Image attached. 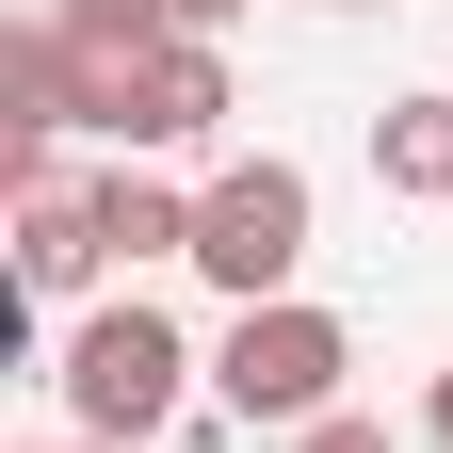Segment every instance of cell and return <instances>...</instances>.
Returning <instances> with one entry per match:
<instances>
[{"label":"cell","mask_w":453,"mask_h":453,"mask_svg":"<svg viewBox=\"0 0 453 453\" xmlns=\"http://www.w3.org/2000/svg\"><path fill=\"white\" fill-rule=\"evenodd\" d=\"M49 388H65L81 453H162V421H179L195 388H211V357L179 340V308L113 292V308H81L65 340H49Z\"/></svg>","instance_id":"1"},{"label":"cell","mask_w":453,"mask_h":453,"mask_svg":"<svg viewBox=\"0 0 453 453\" xmlns=\"http://www.w3.org/2000/svg\"><path fill=\"white\" fill-rule=\"evenodd\" d=\"M308 243H324V195H308V162L243 146V162H211V179H195V275H211L226 308H292Z\"/></svg>","instance_id":"2"},{"label":"cell","mask_w":453,"mask_h":453,"mask_svg":"<svg viewBox=\"0 0 453 453\" xmlns=\"http://www.w3.org/2000/svg\"><path fill=\"white\" fill-rule=\"evenodd\" d=\"M340 372H357V324L340 308H226V340H211V405L243 421V437H308V421H340Z\"/></svg>","instance_id":"3"},{"label":"cell","mask_w":453,"mask_h":453,"mask_svg":"<svg viewBox=\"0 0 453 453\" xmlns=\"http://www.w3.org/2000/svg\"><path fill=\"white\" fill-rule=\"evenodd\" d=\"M113 275V243H97V179L65 146H17V292L33 308H81Z\"/></svg>","instance_id":"4"},{"label":"cell","mask_w":453,"mask_h":453,"mask_svg":"<svg viewBox=\"0 0 453 453\" xmlns=\"http://www.w3.org/2000/svg\"><path fill=\"white\" fill-rule=\"evenodd\" d=\"M211 130H226V49H211V33L146 49V65H130V130H113V162H179V146H211Z\"/></svg>","instance_id":"5"},{"label":"cell","mask_w":453,"mask_h":453,"mask_svg":"<svg viewBox=\"0 0 453 453\" xmlns=\"http://www.w3.org/2000/svg\"><path fill=\"white\" fill-rule=\"evenodd\" d=\"M0 113H17V146H65V130H97V65L49 17H17V49H0Z\"/></svg>","instance_id":"6"},{"label":"cell","mask_w":453,"mask_h":453,"mask_svg":"<svg viewBox=\"0 0 453 453\" xmlns=\"http://www.w3.org/2000/svg\"><path fill=\"white\" fill-rule=\"evenodd\" d=\"M97 243H113V275H146V259H195V195L162 179V162H97Z\"/></svg>","instance_id":"7"},{"label":"cell","mask_w":453,"mask_h":453,"mask_svg":"<svg viewBox=\"0 0 453 453\" xmlns=\"http://www.w3.org/2000/svg\"><path fill=\"white\" fill-rule=\"evenodd\" d=\"M372 179L405 195V211H437V195H453V81H437V97H388V113H372Z\"/></svg>","instance_id":"8"},{"label":"cell","mask_w":453,"mask_h":453,"mask_svg":"<svg viewBox=\"0 0 453 453\" xmlns=\"http://www.w3.org/2000/svg\"><path fill=\"white\" fill-rule=\"evenodd\" d=\"M49 33L97 65H146V49H179V0H49Z\"/></svg>","instance_id":"9"},{"label":"cell","mask_w":453,"mask_h":453,"mask_svg":"<svg viewBox=\"0 0 453 453\" xmlns=\"http://www.w3.org/2000/svg\"><path fill=\"white\" fill-rule=\"evenodd\" d=\"M292 453H405V437H388V421H357V405H340V421H308Z\"/></svg>","instance_id":"10"},{"label":"cell","mask_w":453,"mask_h":453,"mask_svg":"<svg viewBox=\"0 0 453 453\" xmlns=\"http://www.w3.org/2000/svg\"><path fill=\"white\" fill-rule=\"evenodd\" d=\"M421 437H437V453H453V357H437V372H421Z\"/></svg>","instance_id":"11"},{"label":"cell","mask_w":453,"mask_h":453,"mask_svg":"<svg viewBox=\"0 0 453 453\" xmlns=\"http://www.w3.org/2000/svg\"><path fill=\"white\" fill-rule=\"evenodd\" d=\"M226 17H243V0H179V33H211V49H226Z\"/></svg>","instance_id":"12"},{"label":"cell","mask_w":453,"mask_h":453,"mask_svg":"<svg viewBox=\"0 0 453 453\" xmlns=\"http://www.w3.org/2000/svg\"><path fill=\"white\" fill-rule=\"evenodd\" d=\"M308 17H357V0H308Z\"/></svg>","instance_id":"13"},{"label":"cell","mask_w":453,"mask_h":453,"mask_svg":"<svg viewBox=\"0 0 453 453\" xmlns=\"http://www.w3.org/2000/svg\"><path fill=\"white\" fill-rule=\"evenodd\" d=\"M33 453H49V437H33ZM65 453H81V437H65Z\"/></svg>","instance_id":"14"}]
</instances>
